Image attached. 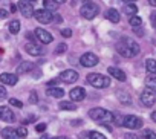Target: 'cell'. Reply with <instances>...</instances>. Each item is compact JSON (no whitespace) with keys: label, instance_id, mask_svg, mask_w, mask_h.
<instances>
[{"label":"cell","instance_id":"277c9868","mask_svg":"<svg viewBox=\"0 0 156 139\" xmlns=\"http://www.w3.org/2000/svg\"><path fill=\"white\" fill-rule=\"evenodd\" d=\"M89 116L94 121H107V122L113 121V113L112 112H107L104 109H92L89 112Z\"/></svg>","mask_w":156,"mask_h":139},{"label":"cell","instance_id":"7c38bea8","mask_svg":"<svg viewBox=\"0 0 156 139\" xmlns=\"http://www.w3.org/2000/svg\"><path fill=\"white\" fill-rule=\"evenodd\" d=\"M69 95H70V99H72V101L80 103V101H83V99L86 98V90H84L83 87H73Z\"/></svg>","mask_w":156,"mask_h":139},{"label":"cell","instance_id":"484cf974","mask_svg":"<svg viewBox=\"0 0 156 139\" xmlns=\"http://www.w3.org/2000/svg\"><path fill=\"white\" fill-rule=\"evenodd\" d=\"M124 12H126L127 16H135V14L138 12V8H136V5H133V3H127V5L124 6Z\"/></svg>","mask_w":156,"mask_h":139},{"label":"cell","instance_id":"e0dca14e","mask_svg":"<svg viewBox=\"0 0 156 139\" xmlns=\"http://www.w3.org/2000/svg\"><path fill=\"white\" fill-rule=\"evenodd\" d=\"M106 19H107L109 22H112V23H118L121 17H119V12H118L116 9L110 8V9L106 11Z\"/></svg>","mask_w":156,"mask_h":139},{"label":"cell","instance_id":"f546056e","mask_svg":"<svg viewBox=\"0 0 156 139\" xmlns=\"http://www.w3.org/2000/svg\"><path fill=\"white\" fill-rule=\"evenodd\" d=\"M17 134H19V137H26V136H28V130H26V127L20 125V127L17 128Z\"/></svg>","mask_w":156,"mask_h":139},{"label":"cell","instance_id":"6da1fadb","mask_svg":"<svg viewBox=\"0 0 156 139\" xmlns=\"http://www.w3.org/2000/svg\"><path fill=\"white\" fill-rule=\"evenodd\" d=\"M116 50L126 57V58H132V57H136L139 54V44L136 41H133L132 38H127L124 37L118 44H116Z\"/></svg>","mask_w":156,"mask_h":139},{"label":"cell","instance_id":"7bdbcfd3","mask_svg":"<svg viewBox=\"0 0 156 139\" xmlns=\"http://www.w3.org/2000/svg\"><path fill=\"white\" fill-rule=\"evenodd\" d=\"M148 3H150L151 6H156V0H148Z\"/></svg>","mask_w":156,"mask_h":139},{"label":"cell","instance_id":"b9f144b4","mask_svg":"<svg viewBox=\"0 0 156 139\" xmlns=\"http://www.w3.org/2000/svg\"><path fill=\"white\" fill-rule=\"evenodd\" d=\"M151 119H153V122H156V110L151 113Z\"/></svg>","mask_w":156,"mask_h":139},{"label":"cell","instance_id":"8d00e7d4","mask_svg":"<svg viewBox=\"0 0 156 139\" xmlns=\"http://www.w3.org/2000/svg\"><path fill=\"white\" fill-rule=\"evenodd\" d=\"M150 22H151V26L156 28V12H151L150 14Z\"/></svg>","mask_w":156,"mask_h":139},{"label":"cell","instance_id":"74e56055","mask_svg":"<svg viewBox=\"0 0 156 139\" xmlns=\"http://www.w3.org/2000/svg\"><path fill=\"white\" fill-rule=\"evenodd\" d=\"M35 130H37L38 133H41V131H44V130H46V124H37V127H35Z\"/></svg>","mask_w":156,"mask_h":139},{"label":"cell","instance_id":"4316f807","mask_svg":"<svg viewBox=\"0 0 156 139\" xmlns=\"http://www.w3.org/2000/svg\"><path fill=\"white\" fill-rule=\"evenodd\" d=\"M129 23H130V26H135V28H138V26H141V25H142V19H141V17H138V16L135 14V16H130V19H129Z\"/></svg>","mask_w":156,"mask_h":139},{"label":"cell","instance_id":"681fc988","mask_svg":"<svg viewBox=\"0 0 156 139\" xmlns=\"http://www.w3.org/2000/svg\"><path fill=\"white\" fill-rule=\"evenodd\" d=\"M29 2H31V3H35V2H37V0H29Z\"/></svg>","mask_w":156,"mask_h":139},{"label":"cell","instance_id":"7a4b0ae2","mask_svg":"<svg viewBox=\"0 0 156 139\" xmlns=\"http://www.w3.org/2000/svg\"><path fill=\"white\" fill-rule=\"evenodd\" d=\"M87 83L97 89H106L110 86V78L101 74H89L87 75Z\"/></svg>","mask_w":156,"mask_h":139},{"label":"cell","instance_id":"44dd1931","mask_svg":"<svg viewBox=\"0 0 156 139\" xmlns=\"http://www.w3.org/2000/svg\"><path fill=\"white\" fill-rule=\"evenodd\" d=\"M43 5H44V9L54 12L58 9V3L55 2V0H43Z\"/></svg>","mask_w":156,"mask_h":139},{"label":"cell","instance_id":"ba28073f","mask_svg":"<svg viewBox=\"0 0 156 139\" xmlns=\"http://www.w3.org/2000/svg\"><path fill=\"white\" fill-rule=\"evenodd\" d=\"M17 8L22 12V16L26 17V19H29V17L34 16V6L31 5L29 0H20V2L17 3Z\"/></svg>","mask_w":156,"mask_h":139},{"label":"cell","instance_id":"4dcf8cb0","mask_svg":"<svg viewBox=\"0 0 156 139\" xmlns=\"http://www.w3.org/2000/svg\"><path fill=\"white\" fill-rule=\"evenodd\" d=\"M144 139H156V134L151 130H144Z\"/></svg>","mask_w":156,"mask_h":139},{"label":"cell","instance_id":"5b68a950","mask_svg":"<svg viewBox=\"0 0 156 139\" xmlns=\"http://www.w3.org/2000/svg\"><path fill=\"white\" fill-rule=\"evenodd\" d=\"M141 103L145 106V107H151V106H154V103H156V93L153 92V89H150V87H147V89H144L142 92H141Z\"/></svg>","mask_w":156,"mask_h":139},{"label":"cell","instance_id":"f6af8a7d","mask_svg":"<svg viewBox=\"0 0 156 139\" xmlns=\"http://www.w3.org/2000/svg\"><path fill=\"white\" fill-rule=\"evenodd\" d=\"M16 11H17V6L12 5V6H11V12H16Z\"/></svg>","mask_w":156,"mask_h":139},{"label":"cell","instance_id":"e575fe53","mask_svg":"<svg viewBox=\"0 0 156 139\" xmlns=\"http://www.w3.org/2000/svg\"><path fill=\"white\" fill-rule=\"evenodd\" d=\"M38 101V96H37V92H31V96H29V103H37Z\"/></svg>","mask_w":156,"mask_h":139},{"label":"cell","instance_id":"60d3db41","mask_svg":"<svg viewBox=\"0 0 156 139\" xmlns=\"http://www.w3.org/2000/svg\"><path fill=\"white\" fill-rule=\"evenodd\" d=\"M54 22H55V23H61V22H63L61 16H54Z\"/></svg>","mask_w":156,"mask_h":139},{"label":"cell","instance_id":"52a82bcc","mask_svg":"<svg viewBox=\"0 0 156 139\" xmlns=\"http://www.w3.org/2000/svg\"><path fill=\"white\" fill-rule=\"evenodd\" d=\"M34 17H35V20H37L38 23H43V25H48V23H52V22H54L52 12L48 11V9H44V8L34 11Z\"/></svg>","mask_w":156,"mask_h":139},{"label":"cell","instance_id":"30bf717a","mask_svg":"<svg viewBox=\"0 0 156 139\" xmlns=\"http://www.w3.org/2000/svg\"><path fill=\"white\" fill-rule=\"evenodd\" d=\"M58 80L63 81V83L70 84V83H75L78 80V74H76V71H73V69H67V71H63L58 75Z\"/></svg>","mask_w":156,"mask_h":139},{"label":"cell","instance_id":"d6a6232c","mask_svg":"<svg viewBox=\"0 0 156 139\" xmlns=\"http://www.w3.org/2000/svg\"><path fill=\"white\" fill-rule=\"evenodd\" d=\"M9 104H11V106H14V107H20V109L23 107L22 101H19V99H16V98H11V99H9Z\"/></svg>","mask_w":156,"mask_h":139},{"label":"cell","instance_id":"c3c4849f","mask_svg":"<svg viewBox=\"0 0 156 139\" xmlns=\"http://www.w3.org/2000/svg\"><path fill=\"white\" fill-rule=\"evenodd\" d=\"M55 2H57V3H64L66 0H55Z\"/></svg>","mask_w":156,"mask_h":139},{"label":"cell","instance_id":"7402d4cb","mask_svg":"<svg viewBox=\"0 0 156 139\" xmlns=\"http://www.w3.org/2000/svg\"><path fill=\"white\" fill-rule=\"evenodd\" d=\"M118 98L122 104H132V98L126 90H118Z\"/></svg>","mask_w":156,"mask_h":139},{"label":"cell","instance_id":"9c48e42d","mask_svg":"<svg viewBox=\"0 0 156 139\" xmlns=\"http://www.w3.org/2000/svg\"><path fill=\"white\" fill-rule=\"evenodd\" d=\"M98 57L95 55V54H92V52H86V54H83V57L80 58V63H81V66H84V67H94V66H97L98 64Z\"/></svg>","mask_w":156,"mask_h":139},{"label":"cell","instance_id":"8fae6325","mask_svg":"<svg viewBox=\"0 0 156 139\" xmlns=\"http://www.w3.org/2000/svg\"><path fill=\"white\" fill-rule=\"evenodd\" d=\"M35 37H37L43 44H49V43H52V40H54L52 34L48 32L46 29H41V28H37V29H35Z\"/></svg>","mask_w":156,"mask_h":139},{"label":"cell","instance_id":"d4e9b609","mask_svg":"<svg viewBox=\"0 0 156 139\" xmlns=\"http://www.w3.org/2000/svg\"><path fill=\"white\" fill-rule=\"evenodd\" d=\"M8 29H9L11 34H19V31H20V22H19V20H12V22H9Z\"/></svg>","mask_w":156,"mask_h":139},{"label":"cell","instance_id":"5bb4252c","mask_svg":"<svg viewBox=\"0 0 156 139\" xmlns=\"http://www.w3.org/2000/svg\"><path fill=\"white\" fill-rule=\"evenodd\" d=\"M19 81V77L16 74H2L0 75V83H3L6 86H16Z\"/></svg>","mask_w":156,"mask_h":139},{"label":"cell","instance_id":"ac0fdd59","mask_svg":"<svg viewBox=\"0 0 156 139\" xmlns=\"http://www.w3.org/2000/svg\"><path fill=\"white\" fill-rule=\"evenodd\" d=\"M46 95H49L52 98H63L64 96V90L61 87H49L46 90Z\"/></svg>","mask_w":156,"mask_h":139},{"label":"cell","instance_id":"8992f818","mask_svg":"<svg viewBox=\"0 0 156 139\" xmlns=\"http://www.w3.org/2000/svg\"><path fill=\"white\" fill-rule=\"evenodd\" d=\"M122 125L126 128H130V130H136V128H141L142 127V119L139 116H135V115H127L124 116L122 119Z\"/></svg>","mask_w":156,"mask_h":139},{"label":"cell","instance_id":"2e32d148","mask_svg":"<svg viewBox=\"0 0 156 139\" xmlns=\"http://www.w3.org/2000/svg\"><path fill=\"white\" fill-rule=\"evenodd\" d=\"M107 72L113 77V78H116L118 81H126V74L121 71V69H118V67H113V66H110L109 69H107Z\"/></svg>","mask_w":156,"mask_h":139},{"label":"cell","instance_id":"1f68e13d","mask_svg":"<svg viewBox=\"0 0 156 139\" xmlns=\"http://www.w3.org/2000/svg\"><path fill=\"white\" fill-rule=\"evenodd\" d=\"M66 49H67V46L64 43H60L57 46V49H55V54H63V52H66Z\"/></svg>","mask_w":156,"mask_h":139},{"label":"cell","instance_id":"f35d334b","mask_svg":"<svg viewBox=\"0 0 156 139\" xmlns=\"http://www.w3.org/2000/svg\"><path fill=\"white\" fill-rule=\"evenodd\" d=\"M9 16V12L6 11V9H2V8H0V19H6Z\"/></svg>","mask_w":156,"mask_h":139},{"label":"cell","instance_id":"d590c367","mask_svg":"<svg viewBox=\"0 0 156 139\" xmlns=\"http://www.w3.org/2000/svg\"><path fill=\"white\" fill-rule=\"evenodd\" d=\"M126 139H144V136L141 137V136H138V134H135V133H127V134H126Z\"/></svg>","mask_w":156,"mask_h":139},{"label":"cell","instance_id":"9a60e30c","mask_svg":"<svg viewBox=\"0 0 156 139\" xmlns=\"http://www.w3.org/2000/svg\"><path fill=\"white\" fill-rule=\"evenodd\" d=\"M25 50H26L29 55H32V57H40V55L43 54V49H41L40 46H37L35 43H28V44L25 46Z\"/></svg>","mask_w":156,"mask_h":139},{"label":"cell","instance_id":"f1b7e54d","mask_svg":"<svg viewBox=\"0 0 156 139\" xmlns=\"http://www.w3.org/2000/svg\"><path fill=\"white\" fill-rule=\"evenodd\" d=\"M89 139H107L104 134H101L100 131H90L89 133Z\"/></svg>","mask_w":156,"mask_h":139},{"label":"cell","instance_id":"603a6c76","mask_svg":"<svg viewBox=\"0 0 156 139\" xmlns=\"http://www.w3.org/2000/svg\"><path fill=\"white\" fill-rule=\"evenodd\" d=\"M145 69H147L150 74H156V60L148 58V60L145 61Z\"/></svg>","mask_w":156,"mask_h":139},{"label":"cell","instance_id":"ab89813d","mask_svg":"<svg viewBox=\"0 0 156 139\" xmlns=\"http://www.w3.org/2000/svg\"><path fill=\"white\" fill-rule=\"evenodd\" d=\"M61 35L67 38V37H70V35H72V31H70V29H63V31H61Z\"/></svg>","mask_w":156,"mask_h":139},{"label":"cell","instance_id":"d6986e66","mask_svg":"<svg viewBox=\"0 0 156 139\" xmlns=\"http://www.w3.org/2000/svg\"><path fill=\"white\" fill-rule=\"evenodd\" d=\"M2 136L3 139H19V134H17V130L11 128V127H6L2 130Z\"/></svg>","mask_w":156,"mask_h":139},{"label":"cell","instance_id":"3957f363","mask_svg":"<svg viewBox=\"0 0 156 139\" xmlns=\"http://www.w3.org/2000/svg\"><path fill=\"white\" fill-rule=\"evenodd\" d=\"M98 12H100L98 5H95L94 2H86V3H83V6H81V9H80L81 17H84L86 20L95 19V17L98 16Z\"/></svg>","mask_w":156,"mask_h":139},{"label":"cell","instance_id":"4fadbf2b","mask_svg":"<svg viewBox=\"0 0 156 139\" xmlns=\"http://www.w3.org/2000/svg\"><path fill=\"white\" fill-rule=\"evenodd\" d=\"M0 119L5 122H14L16 115L12 113V110L9 107H0Z\"/></svg>","mask_w":156,"mask_h":139},{"label":"cell","instance_id":"ee69618b","mask_svg":"<svg viewBox=\"0 0 156 139\" xmlns=\"http://www.w3.org/2000/svg\"><path fill=\"white\" fill-rule=\"evenodd\" d=\"M122 2H124V3H135L136 0H122Z\"/></svg>","mask_w":156,"mask_h":139},{"label":"cell","instance_id":"bcb514c9","mask_svg":"<svg viewBox=\"0 0 156 139\" xmlns=\"http://www.w3.org/2000/svg\"><path fill=\"white\" fill-rule=\"evenodd\" d=\"M40 139H51V137H49V136H48V134H43V136H41V137H40Z\"/></svg>","mask_w":156,"mask_h":139},{"label":"cell","instance_id":"7dc6e473","mask_svg":"<svg viewBox=\"0 0 156 139\" xmlns=\"http://www.w3.org/2000/svg\"><path fill=\"white\" fill-rule=\"evenodd\" d=\"M54 139H67L66 136H58V137H54Z\"/></svg>","mask_w":156,"mask_h":139},{"label":"cell","instance_id":"836d02e7","mask_svg":"<svg viewBox=\"0 0 156 139\" xmlns=\"http://www.w3.org/2000/svg\"><path fill=\"white\" fill-rule=\"evenodd\" d=\"M6 95H8V93H6V89H5L3 86H0V101H3V99L6 98Z\"/></svg>","mask_w":156,"mask_h":139},{"label":"cell","instance_id":"cb8c5ba5","mask_svg":"<svg viewBox=\"0 0 156 139\" xmlns=\"http://www.w3.org/2000/svg\"><path fill=\"white\" fill-rule=\"evenodd\" d=\"M58 107L63 109V110H70V112L76 110V106H75L73 103H70V101H61V103L58 104Z\"/></svg>","mask_w":156,"mask_h":139},{"label":"cell","instance_id":"ffe728a7","mask_svg":"<svg viewBox=\"0 0 156 139\" xmlns=\"http://www.w3.org/2000/svg\"><path fill=\"white\" fill-rule=\"evenodd\" d=\"M31 71H34V64L29 63V61H23V63L17 67V72H19V74H28V72H31Z\"/></svg>","mask_w":156,"mask_h":139},{"label":"cell","instance_id":"83f0119b","mask_svg":"<svg viewBox=\"0 0 156 139\" xmlns=\"http://www.w3.org/2000/svg\"><path fill=\"white\" fill-rule=\"evenodd\" d=\"M145 83H147V87H150V89H156V77H147Z\"/></svg>","mask_w":156,"mask_h":139}]
</instances>
